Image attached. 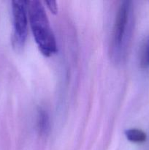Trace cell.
Here are the masks:
<instances>
[{
	"label": "cell",
	"mask_w": 149,
	"mask_h": 150,
	"mask_svg": "<svg viewBox=\"0 0 149 150\" xmlns=\"http://www.w3.org/2000/svg\"><path fill=\"white\" fill-rule=\"evenodd\" d=\"M27 10L33 36L43 55L50 57L57 51L55 37L42 3L28 1Z\"/></svg>",
	"instance_id": "cell-1"
},
{
	"label": "cell",
	"mask_w": 149,
	"mask_h": 150,
	"mask_svg": "<svg viewBox=\"0 0 149 150\" xmlns=\"http://www.w3.org/2000/svg\"><path fill=\"white\" fill-rule=\"evenodd\" d=\"M131 1H124L119 6L112 34V43L114 49L117 51L122 50L125 45L131 23Z\"/></svg>",
	"instance_id": "cell-2"
},
{
	"label": "cell",
	"mask_w": 149,
	"mask_h": 150,
	"mask_svg": "<svg viewBox=\"0 0 149 150\" xmlns=\"http://www.w3.org/2000/svg\"><path fill=\"white\" fill-rule=\"evenodd\" d=\"M28 1L15 0L12 1L13 17V43L20 48L23 45L27 35Z\"/></svg>",
	"instance_id": "cell-3"
},
{
	"label": "cell",
	"mask_w": 149,
	"mask_h": 150,
	"mask_svg": "<svg viewBox=\"0 0 149 150\" xmlns=\"http://www.w3.org/2000/svg\"><path fill=\"white\" fill-rule=\"evenodd\" d=\"M49 117L45 110H39L37 117V128L42 136L48 134L49 131Z\"/></svg>",
	"instance_id": "cell-4"
},
{
	"label": "cell",
	"mask_w": 149,
	"mask_h": 150,
	"mask_svg": "<svg viewBox=\"0 0 149 150\" xmlns=\"http://www.w3.org/2000/svg\"><path fill=\"white\" fill-rule=\"evenodd\" d=\"M139 60L142 68H149V36L144 40L142 44Z\"/></svg>",
	"instance_id": "cell-5"
},
{
	"label": "cell",
	"mask_w": 149,
	"mask_h": 150,
	"mask_svg": "<svg viewBox=\"0 0 149 150\" xmlns=\"http://www.w3.org/2000/svg\"><path fill=\"white\" fill-rule=\"evenodd\" d=\"M125 136L129 142L136 144L143 143L147 139L146 133L139 129H129L126 130Z\"/></svg>",
	"instance_id": "cell-6"
},
{
	"label": "cell",
	"mask_w": 149,
	"mask_h": 150,
	"mask_svg": "<svg viewBox=\"0 0 149 150\" xmlns=\"http://www.w3.org/2000/svg\"><path fill=\"white\" fill-rule=\"evenodd\" d=\"M45 4H46L48 8L49 9L50 11L53 14H57L58 13V6L56 1H45Z\"/></svg>",
	"instance_id": "cell-7"
}]
</instances>
